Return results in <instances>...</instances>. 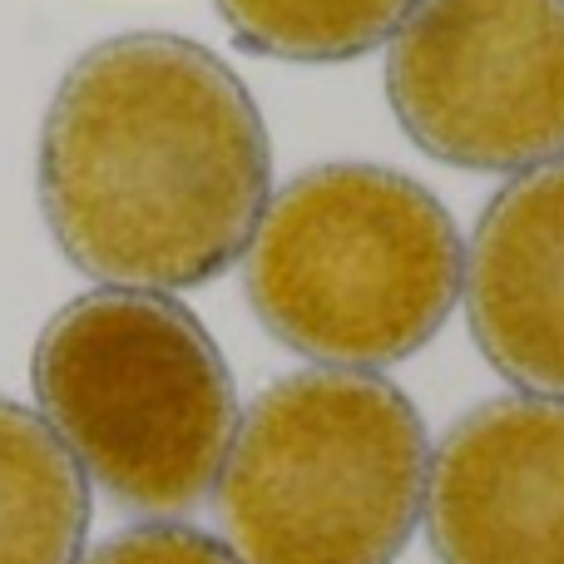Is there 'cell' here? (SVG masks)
I'll return each mask as SVG.
<instances>
[{
  "label": "cell",
  "instance_id": "obj_1",
  "mask_svg": "<svg viewBox=\"0 0 564 564\" xmlns=\"http://www.w3.org/2000/svg\"><path fill=\"white\" fill-rule=\"evenodd\" d=\"M268 129L243 79L184 35L79 55L40 129V208L79 273L198 288L243 258L268 208Z\"/></svg>",
  "mask_w": 564,
  "mask_h": 564
},
{
  "label": "cell",
  "instance_id": "obj_2",
  "mask_svg": "<svg viewBox=\"0 0 564 564\" xmlns=\"http://www.w3.org/2000/svg\"><path fill=\"white\" fill-rule=\"evenodd\" d=\"M460 263V234L426 184L381 164H322L268 198L243 248V292L282 347L371 371L446 327Z\"/></svg>",
  "mask_w": 564,
  "mask_h": 564
},
{
  "label": "cell",
  "instance_id": "obj_3",
  "mask_svg": "<svg viewBox=\"0 0 564 564\" xmlns=\"http://www.w3.org/2000/svg\"><path fill=\"white\" fill-rule=\"evenodd\" d=\"M45 426L105 496L139 516H184L224 476L238 391L204 322L164 292L99 288L35 341Z\"/></svg>",
  "mask_w": 564,
  "mask_h": 564
},
{
  "label": "cell",
  "instance_id": "obj_4",
  "mask_svg": "<svg viewBox=\"0 0 564 564\" xmlns=\"http://www.w3.org/2000/svg\"><path fill=\"white\" fill-rule=\"evenodd\" d=\"M421 411L377 371L273 381L238 416L218 510L238 564H391L426 500Z\"/></svg>",
  "mask_w": 564,
  "mask_h": 564
},
{
  "label": "cell",
  "instance_id": "obj_5",
  "mask_svg": "<svg viewBox=\"0 0 564 564\" xmlns=\"http://www.w3.org/2000/svg\"><path fill=\"white\" fill-rule=\"evenodd\" d=\"M387 95L441 164H560L564 0H411L391 30Z\"/></svg>",
  "mask_w": 564,
  "mask_h": 564
},
{
  "label": "cell",
  "instance_id": "obj_6",
  "mask_svg": "<svg viewBox=\"0 0 564 564\" xmlns=\"http://www.w3.org/2000/svg\"><path fill=\"white\" fill-rule=\"evenodd\" d=\"M421 516L441 564H564V401L466 411L426 466Z\"/></svg>",
  "mask_w": 564,
  "mask_h": 564
},
{
  "label": "cell",
  "instance_id": "obj_7",
  "mask_svg": "<svg viewBox=\"0 0 564 564\" xmlns=\"http://www.w3.org/2000/svg\"><path fill=\"white\" fill-rule=\"evenodd\" d=\"M460 292L490 367L530 397L564 401V159L516 174L486 204Z\"/></svg>",
  "mask_w": 564,
  "mask_h": 564
},
{
  "label": "cell",
  "instance_id": "obj_8",
  "mask_svg": "<svg viewBox=\"0 0 564 564\" xmlns=\"http://www.w3.org/2000/svg\"><path fill=\"white\" fill-rule=\"evenodd\" d=\"M89 486L59 436L0 397V564H79Z\"/></svg>",
  "mask_w": 564,
  "mask_h": 564
},
{
  "label": "cell",
  "instance_id": "obj_9",
  "mask_svg": "<svg viewBox=\"0 0 564 564\" xmlns=\"http://www.w3.org/2000/svg\"><path fill=\"white\" fill-rule=\"evenodd\" d=\"M234 40L253 55L302 59H357L391 40L411 0H214Z\"/></svg>",
  "mask_w": 564,
  "mask_h": 564
},
{
  "label": "cell",
  "instance_id": "obj_10",
  "mask_svg": "<svg viewBox=\"0 0 564 564\" xmlns=\"http://www.w3.org/2000/svg\"><path fill=\"white\" fill-rule=\"evenodd\" d=\"M85 564H238L234 550L194 525H139L99 545Z\"/></svg>",
  "mask_w": 564,
  "mask_h": 564
}]
</instances>
